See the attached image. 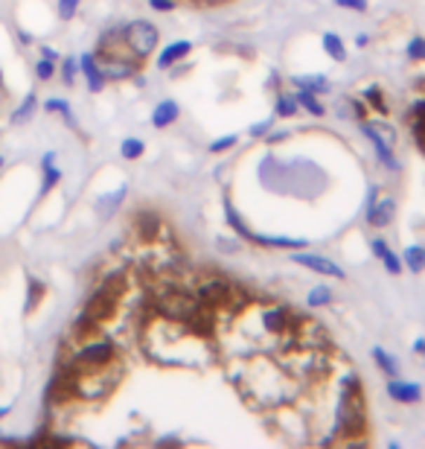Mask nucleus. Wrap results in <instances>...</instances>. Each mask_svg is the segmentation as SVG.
<instances>
[{"instance_id": "f257e3e1", "label": "nucleus", "mask_w": 425, "mask_h": 449, "mask_svg": "<svg viewBox=\"0 0 425 449\" xmlns=\"http://www.w3.org/2000/svg\"><path fill=\"white\" fill-rule=\"evenodd\" d=\"M271 362L292 377L300 388L321 385L332 377L335 356H330V347H295V350H274Z\"/></svg>"}, {"instance_id": "f03ea898", "label": "nucleus", "mask_w": 425, "mask_h": 449, "mask_svg": "<svg viewBox=\"0 0 425 449\" xmlns=\"http://www.w3.org/2000/svg\"><path fill=\"white\" fill-rule=\"evenodd\" d=\"M123 379V365L120 359L111 362L105 367H93V370H85L73 379V397L76 400H85V403H96V400H105L114 394V388L120 385Z\"/></svg>"}, {"instance_id": "7ed1b4c3", "label": "nucleus", "mask_w": 425, "mask_h": 449, "mask_svg": "<svg viewBox=\"0 0 425 449\" xmlns=\"http://www.w3.org/2000/svg\"><path fill=\"white\" fill-rule=\"evenodd\" d=\"M303 318H306L303 312H297L295 306H285V304L262 306V312H259V324L268 336H283L288 330H297Z\"/></svg>"}, {"instance_id": "20e7f679", "label": "nucleus", "mask_w": 425, "mask_h": 449, "mask_svg": "<svg viewBox=\"0 0 425 449\" xmlns=\"http://www.w3.org/2000/svg\"><path fill=\"white\" fill-rule=\"evenodd\" d=\"M158 38H161L158 27L149 24V21H131L128 30H126V44H128V50L134 56L140 58V62L158 50Z\"/></svg>"}, {"instance_id": "39448f33", "label": "nucleus", "mask_w": 425, "mask_h": 449, "mask_svg": "<svg viewBox=\"0 0 425 449\" xmlns=\"http://www.w3.org/2000/svg\"><path fill=\"white\" fill-rule=\"evenodd\" d=\"M117 309H120V298H117V295H111L108 289L96 286V289L90 292V298L85 301V309H82V312H88V315H90L93 321L105 324V321H111L114 315H117Z\"/></svg>"}, {"instance_id": "423d86ee", "label": "nucleus", "mask_w": 425, "mask_h": 449, "mask_svg": "<svg viewBox=\"0 0 425 449\" xmlns=\"http://www.w3.org/2000/svg\"><path fill=\"white\" fill-rule=\"evenodd\" d=\"M292 263L303 266V268H312L323 278H335V280H344V268L332 260L321 257V254H312V251H300V254H292Z\"/></svg>"}, {"instance_id": "0eeeda50", "label": "nucleus", "mask_w": 425, "mask_h": 449, "mask_svg": "<svg viewBox=\"0 0 425 449\" xmlns=\"http://www.w3.org/2000/svg\"><path fill=\"white\" fill-rule=\"evenodd\" d=\"M131 230H134V237H137V242H154L161 237L163 222H161V216L154 210H140L137 216H134V222H131Z\"/></svg>"}, {"instance_id": "6e6552de", "label": "nucleus", "mask_w": 425, "mask_h": 449, "mask_svg": "<svg viewBox=\"0 0 425 449\" xmlns=\"http://www.w3.org/2000/svg\"><path fill=\"white\" fill-rule=\"evenodd\" d=\"M396 216V199L393 196H379L367 204V222H370L373 228H388Z\"/></svg>"}, {"instance_id": "1a4fd4ad", "label": "nucleus", "mask_w": 425, "mask_h": 449, "mask_svg": "<svg viewBox=\"0 0 425 449\" xmlns=\"http://www.w3.org/2000/svg\"><path fill=\"white\" fill-rule=\"evenodd\" d=\"M79 70L85 73L90 93H100V91L105 88V73H102V67H100V58H96V53H82V56H79Z\"/></svg>"}, {"instance_id": "9d476101", "label": "nucleus", "mask_w": 425, "mask_h": 449, "mask_svg": "<svg viewBox=\"0 0 425 449\" xmlns=\"http://www.w3.org/2000/svg\"><path fill=\"white\" fill-rule=\"evenodd\" d=\"M388 397H391L393 403H408V405H414V403L422 400V388H419L417 382H405V379L393 377V379H388Z\"/></svg>"}, {"instance_id": "9b49d317", "label": "nucleus", "mask_w": 425, "mask_h": 449, "mask_svg": "<svg viewBox=\"0 0 425 449\" xmlns=\"http://www.w3.org/2000/svg\"><path fill=\"white\" fill-rule=\"evenodd\" d=\"M178 114H181V108H178L175 100H161L151 111V126L154 129H166V126H172L178 120Z\"/></svg>"}, {"instance_id": "f8f14e48", "label": "nucleus", "mask_w": 425, "mask_h": 449, "mask_svg": "<svg viewBox=\"0 0 425 449\" xmlns=\"http://www.w3.org/2000/svg\"><path fill=\"white\" fill-rule=\"evenodd\" d=\"M370 248H373V254L382 260V266L388 268L391 275H399V271H402V257L391 251V245H388V242H384L382 237H376V240H370Z\"/></svg>"}, {"instance_id": "ddd939ff", "label": "nucleus", "mask_w": 425, "mask_h": 449, "mask_svg": "<svg viewBox=\"0 0 425 449\" xmlns=\"http://www.w3.org/2000/svg\"><path fill=\"white\" fill-rule=\"evenodd\" d=\"M189 50H192V44H189V41H175V44L163 47V53L158 56V67H161V70H169L172 65L184 62V58L189 56Z\"/></svg>"}, {"instance_id": "4468645a", "label": "nucleus", "mask_w": 425, "mask_h": 449, "mask_svg": "<svg viewBox=\"0 0 425 449\" xmlns=\"http://www.w3.org/2000/svg\"><path fill=\"white\" fill-rule=\"evenodd\" d=\"M100 327H102L100 321H93V318L88 315V312H82V315L73 321L70 336H73V339H79V341H85V339H93L96 333H100Z\"/></svg>"}, {"instance_id": "2eb2a0df", "label": "nucleus", "mask_w": 425, "mask_h": 449, "mask_svg": "<svg viewBox=\"0 0 425 449\" xmlns=\"http://www.w3.org/2000/svg\"><path fill=\"white\" fill-rule=\"evenodd\" d=\"M402 266L408 268V271H414V275H422L425 271V248L422 245H405V251H402Z\"/></svg>"}, {"instance_id": "dca6fc26", "label": "nucleus", "mask_w": 425, "mask_h": 449, "mask_svg": "<svg viewBox=\"0 0 425 449\" xmlns=\"http://www.w3.org/2000/svg\"><path fill=\"white\" fill-rule=\"evenodd\" d=\"M224 213H227V225H230V228H234V230L239 233V237H242V240H248V242H254V237H257V233H254V230H250V228L245 225V219L239 216V210L234 207V202H230V199H224Z\"/></svg>"}, {"instance_id": "f3484780", "label": "nucleus", "mask_w": 425, "mask_h": 449, "mask_svg": "<svg viewBox=\"0 0 425 449\" xmlns=\"http://www.w3.org/2000/svg\"><path fill=\"white\" fill-rule=\"evenodd\" d=\"M373 362H376V367H379L388 379L399 377V362H396V359H393V353H388L384 347H373Z\"/></svg>"}, {"instance_id": "a211bd4d", "label": "nucleus", "mask_w": 425, "mask_h": 449, "mask_svg": "<svg viewBox=\"0 0 425 449\" xmlns=\"http://www.w3.org/2000/svg\"><path fill=\"white\" fill-rule=\"evenodd\" d=\"M41 167H44V184H41V193H50L55 184L62 181V169L55 167V152H47L41 158Z\"/></svg>"}, {"instance_id": "6ab92c4d", "label": "nucleus", "mask_w": 425, "mask_h": 449, "mask_svg": "<svg viewBox=\"0 0 425 449\" xmlns=\"http://www.w3.org/2000/svg\"><path fill=\"white\" fill-rule=\"evenodd\" d=\"M126 193H128V187L123 184L120 190H114V193H111V196H102L100 202H96V210H100V216H102V219H111V213H114V210H117V207L123 204V199H126Z\"/></svg>"}, {"instance_id": "aec40b11", "label": "nucleus", "mask_w": 425, "mask_h": 449, "mask_svg": "<svg viewBox=\"0 0 425 449\" xmlns=\"http://www.w3.org/2000/svg\"><path fill=\"white\" fill-rule=\"evenodd\" d=\"M297 105L303 108V111H309V114H315V117H323L326 114V108L321 105V100H318V93L315 91H309V88H297Z\"/></svg>"}, {"instance_id": "412c9836", "label": "nucleus", "mask_w": 425, "mask_h": 449, "mask_svg": "<svg viewBox=\"0 0 425 449\" xmlns=\"http://www.w3.org/2000/svg\"><path fill=\"white\" fill-rule=\"evenodd\" d=\"M321 44H323V50H326V56H330V58H335V62H346V47H344V41H341V35L323 32Z\"/></svg>"}, {"instance_id": "4be33fe9", "label": "nucleus", "mask_w": 425, "mask_h": 449, "mask_svg": "<svg viewBox=\"0 0 425 449\" xmlns=\"http://www.w3.org/2000/svg\"><path fill=\"white\" fill-rule=\"evenodd\" d=\"M300 111L297 105V96L295 93H277L274 100V117H295Z\"/></svg>"}, {"instance_id": "5701e85b", "label": "nucleus", "mask_w": 425, "mask_h": 449, "mask_svg": "<svg viewBox=\"0 0 425 449\" xmlns=\"http://www.w3.org/2000/svg\"><path fill=\"white\" fill-rule=\"evenodd\" d=\"M332 301H335V295H332V289H330V286H315L312 292H309L306 306H309V309H321V306L332 304Z\"/></svg>"}, {"instance_id": "b1692460", "label": "nucleus", "mask_w": 425, "mask_h": 449, "mask_svg": "<svg viewBox=\"0 0 425 449\" xmlns=\"http://www.w3.org/2000/svg\"><path fill=\"white\" fill-rule=\"evenodd\" d=\"M373 152H376V161L384 167V169H391V172H399V158L393 155V146H384V143H376L373 146Z\"/></svg>"}, {"instance_id": "393cba45", "label": "nucleus", "mask_w": 425, "mask_h": 449, "mask_svg": "<svg viewBox=\"0 0 425 449\" xmlns=\"http://www.w3.org/2000/svg\"><path fill=\"white\" fill-rule=\"evenodd\" d=\"M257 245H268V248H306V240H288V237H254Z\"/></svg>"}, {"instance_id": "a878e982", "label": "nucleus", "mask_w": 425, "mask_h": 449, "mask_svg": "<svg viewBox=\"0 0 425 449\" xmlns=\"http://www.w3.org/2000/svg\"><path fill=\"white\" fill-rule=\"evenodd\" d=\"M292 82L297 88H309V91H315V93L330 91V82H326L323 76H292Z\"/></svg>"}, {"instance_id": "bb28decb", "label": "nucleus", "mask_w": 425, "mask_h": 449, "mask_svg": "<svg viewBox=\"0 0 425 449\" xmlns=\"http://www.w3.org/2000/svg\"><path fill=\"white\" fill-rule=\"evenodd\" d=\"M361 100H367V103H370L379 114H388V103H384V91H382L379 85H370V88H367V91L361 93Z\"/></svg>"}, {"instance_id": "cd10ccee", "label": "nucleus", "mask_w": 425, "mask_h": 449, "mask_svg": "<svg viewBox=\"0 0 425 449\" xmlns=\"http://www.w3.org/2000/svg\"><path fill=\"white\" fill-rule=\"evenodd\" d=\"M143 149H146V146H143L140 138H126L123 146H120V155H123L126 161H137L140 155H143Z\"/></svg>"}, {"instance_id": "c85d7f7f", "label": "nucleus", "mask_w": 425, "mask_h": 449, "mask_svg": "<svg viewBox=\"0 0 425 449\" xmlns=\"http://www.w3.org/2000/svg\"><path fill=\"white\" fill-rule=\"evenodd\" d=\"M44 108H47V111H53V114H62L65 120H67V126H73V129H76V117H73V111H70V105H67L65 100H47V103H44Z\"/></svg>"}, {"instance_id": "c756f323", "label": "nucleus", "mask_w": 425, "mask_h": 449, "mask_svg": "<svg viewBox=\"0 0 425 449\" xmlns=\"http://www.w3.org/2000/svg\"><path fill=\"white\" fill-rule=\"evenodd\" d=\"M373 126V131L379 134V138H382V143H388V146H396V141H399V134H396V129L391 126V123H370Z\"/></svg>"}, {"instance_id": "7c9ffc66", "label": "nucleus", "mask_w": 425, "mask_h": 449, "mask_svg": "<svg viewBox=\"0 0 425 449\" xmlns=\"http://www.w3.org/2000/svg\"><path fill=\"white\" fill-rule=\"evenodd\" d=\"M35 93H29L27 100H24V105L21 108H15V114H12V123H27L29 117H32V111H35Z\"/></svg>"}, {"instance_id": "2f4dec72", "label": "nucleus", "mask_w": 425, "mask_h": 449, "mask_svg": "<svg viewBox=\"0 0 425 449\" xmlns=\"http://www.w3.org/2000/svg\"><path fill=\"white\" fill-rule=\"evenodd\" d=\"M44 298V283L41 280H35V278H29V292H27V309H35L38 306V301Z\"/></svg>"}, {"instance_id": "473e14b6", "label": "nucleus", "mask_w": 425, "mask_h": 449, "mask_svg": "<svg viewBox=\"0 0 425 449\" xmlns=\"http://www.w3.org/2000/svg\"><path fill=\"white\" fill-rule=\"evenodd\" d=\"M76 70H79V58H65V65H62V79H65V85H73Z\"/></svg>"}, {"instance_id": "72a5a7b5", "label": "nucleus", "mask_w": 425, "mask_h": 449, "mask_svg": "<svg viewBox=\"0 0 425 449\" xmlns=\"http://www.w3.org/2000/svg\"><path fill=\"white\" fill-rule=\"evenodd\" d=\"M271 129H274V117H268V120H259V123L250 126L248 134H250V138H265V134L271 131Z\"/></svg>"}, {"instance_id": "f704fd0d", "label": "nucleus", "mask_w": 425, "mask_h": 449, "mask_svg": "<svg viewBox=\"0 0 425 449\" xmlns=\"http://www.w3.org/2000/svg\"><path fill=\"white\" fill-rule=\"evenodd\" d=\"M53 73H55V65L50 62V58H41V62L35 65V76H38V79H41V82H47Z\"/></svg>"}, {"instance_id": "c9c22d12", "label": "nucleus", "mask_w": 425, "mask_h": 449, "mask_svg": "<svg viewBox=\"0 0 425 449\" xmlns=\"http://www.w3.org/2000/svg\"><path fill=\"white\" fill-rule=\"evenodd\" d=\"M82 0H59V18H65V21H70V18L76 15V9H79Z\"/></svg>"}, {"instance_id": "e433bc0d", "label": "nucleus", "mask_w": 425, "mask_h": 449, "mask_svg": "<svg viewBox=\"0 0 425 449\" xmlns=\"http://www.w3.org/2000/svg\"><path fill=\"white\" fill-rule=\"evenodd\" d=\"M408 56L417 58V62L425 58V38H411V41H408Z\"/></svg>"}, {"instance_id": "4c0bfd02", "label": "nucleus", "mask_w": 425, "mask_h": 449, "mask_svg": "<svg viewBox=\"0 0 425 449\" xmlns=\"http://www.w3.org/2000/svg\"><path fill=\"white\" fill-rule=\"evenodd\" d=\"M346 103H350L356 120H364V117H367V105L361 103V96H346Z\"/></svg>"}, {"instance_id": "58836bf2", "label": "nucleus", "mask_w": 425, "mask_h": 449, "mask_svg": "<svg viewBox=\"0 0 425 449\" xmlns=\"http://www.w3.org/2000/svg\"><path fill=\"white\" fill-rule=\"evenodd\" d=\"M236 141H239L236 134H227V138H222V141H212V143H210V152H227Z\"/></svg>"}, {"instance_id": "ea45409f", "label": "nucleus", "mask_w": 425, "mask_h": 449, "mask_svg": "<svg viewBox=\"0 0 425 449\" xmlns=\"http://www.w3.org/2000/svg\"><path fill=\"white\" fill-rule=\"evenodd\" d=\"M335 6L353 9V12H367V0H335Z\"/></svg>"}, {"instance_id": "a19ab883", "label": "nucleus", "mask_w": 425, "mask_h": 449, "mask_svg": "<svg viewBox=\"0 0 425 449\" xmlns=\"http://www.w3.org/2000/svg\"><path fill=\"white\" fill-rule=\"evenodd\" d=\"M149 6L154 12H172L175 9V0H149Z\"/></svg>"}, {"instance_id": "79ce46f5", "label": "nucleus", "mask_w": 425, "mask_h": 449, "mask_svg": "<svg viewBox=\"0 0 425 449\" xmlns=\"http://www.w3.org/2000/svg\"><path fill=\"white\" fill-rule=\"evenodd\" d=\"M41 58H50V62H55V58H59V53H55L53 47H44V50H41Z\"/></svg>"}, {"instance_id": "37998d69", "label": "nucleus", "mask_w": 425, "mask_h": 449, "mask_svg": "<svg viewBox=\"0 0 425 449\" xmlns=\"http://www.w3.org/2000/svg\"><path fill=\"white\" fill-rule=\"evenodd\" d=\"M414 353H419V356L425 359V339H417V341H414Z\"/></svg>"}, {"instance_id": "c03bdc74", "label": "nucleus", "mask_w": 425, "mask_h": 449, "mask_svg": "<svg viewBox=\"0 0 425 449\" xmlns=\"http://www.w3.org/2000/svg\"><path fill=\"white\" fill-rule=\"evenodd\" d=\"M163 443H181V441H178L175 435H163V438L158 441V446H163Z\"/></svg>"}, {"instance_id": "a18cd8bd", "label": "nucleus", "mask_w": 425, "mask_h": 449, "mask_svg": "<svg viewBox=\"0 0 425 449\" xmlns=\"http://www.w3.org/2000/svg\"><path fill=\"white\" fill-rule=\"evenodd\" d=\"M288 138V131H277V134H271V143H277V141H285Z\"/></svg>"}, {"instance_id": "49530a36", "label": "nucleus", "mask_w": 425, "mask_h": 449, "mask_svg": "<svg viewBox=\"0 0 425 449\" xmlns=\"http://www.w3.org/2000/svg\"><path fill=\"white\" fill-rule=\"evenodd\" d=\"M9 415V405H0V417H6Z\"/></svg>"}, {"instance_id": "de8ad7c7", "label": "nucleus", "mask_w": 425, "mask_h": 449, "mask_svg": "<svg viewBox=\"0 0 425 449\" xmlns=\"http://www.w3.org/2000/svg\"><path fill=\"white\" fill-rule=\"evenodd\" d=\"M0 167H4V158H0Z\"/></svg>"}]
</instances>
